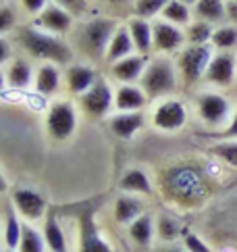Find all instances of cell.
<instances>
[{"mask_svg":"<svg viewBox=\"0 0 237 252\" xmlns=\"http://www.w3.org/2000/svg\"><path fill=\"white\" fill-rule=\"evenodd\" d=\"M158 192L181 209H198L210 198L212 186L206 171L194 163H175L158 173Z\"/></svg>","mask_w":237,"mask_h":252,"instance_id":"obj_1","label":"cell"},{"mask_svg":"<svg viewBox=\"0 0 237 252\" xmlns=\"http://www.w3.org/2000/svg\"><path fill=\"white\" fill-rule=\"evenodd\" d=\"M15 42L30 59L54 65H71L75 59V50L62 35L48 33L35 25H19L15 30Z\"/></svg>","mask_w":237,"mask_h":252,"instance_id":"obj_2","label":"cell"},{"mask_svg":"<svg viewBox=\"0 0 237 252\" xmlns=\"http://www.w3.org/2000/svg\"><path fill=\"white\" fill-rule=\"evenodd\" d=\"M179 71L175 59L169 55H156L148 59V65L140 79V86L150 100H162L177 92L179 88Z\"/></svg>","mask_w":237,"mask_h":252,"instance_id":"obj_3","label":"cell"},{"mask_svg":"<svg viewBox=\"0 0 237 252\" xmlns=\"http://www.w3.org/2000/svg\"><path fill=\"white\" fill-rule=\"evenodd\" d=\"M118 25L121 23L115 17H92V19H86L75 30V42L79 52L92 61L96 59L104 61L108 44H111Z\"/></svg>","mask_w":237,"mask_h":252,"instance_id":"obj_4","label":"cell"},{"mask_svg":"<svg viewBox=\"0 0 237 252\" xmlns=\"http://www.w3.org/2000/svg\"><path fill=\"white\" fill-rule=\"evenodd\" d=\"M212 57H214L212 44H200V46L198 44H185L175 57L181 84L191 88L200 82H204L206 69L210 65Z\"/></svg>","mask_w":237,"mask_h":252,"instance_id":"obj_5","label":"cell"},{"mask_svg":"<svg viewBox=\"0 0 237 252\" xmlns=\"http://www.w3.org/2000/svg\"><path fill=\"white\" fill-rule=\"evenodd\" d=\"M196 113L200 121L214 131L227 127L235 113L231 100L221 92H202L196 96Z\"/></svg>","mask_w":237,"mask_h":252,"instance_id":"obj_6","label":"cell"},{"mask_svg":"<svg viewBox=\"0 0 237 252\" xmlns=\"http://www.w3.org/2000/svg\"><path fill=\"white\" fill-rule=\"evenodd\" d=\"M77 121V106L73 100H54L46 113V131L54 142H65L75 133Z\"/></svg>","mask_w":237,"mask_h":252,"instance_id":"obj_7","label":"cell"},{"mask_svg":"<svg viewBox=\"0 0 237 252\" xmlns=\"http://www.w3.org/2000/svg\"><path fill=\"white\" fill-rule=\"evenodd\" d=\"M187 119H189V113H187L185 102L175 96L158 100L150 113V123L158 131H165V133L181 131L187 125Z\"/></svg>","mask_w":237,"mask_h":252,"instance_id":"obj_8","label":"cell"},{"mask_svg":"<svg viewBox=\"0 0 237 252\" xmlns=\"http://www.w3.org/2000/svg\"><path fill=\"white\" fill-rule=\"evenodd\" d=\"M77 104H79V111L88 119H104V117L111 115L115 109V92L111 84H108V79L100 75L98 82L86 94H81L77 98Z\"/></svg>","mask_w":237,"mask_h":252,"instance_id":"obj_9","label":"cell"},{"mask_svg":"<svg viewBox=\"0 0 237 252\" xmlns=\"http://www.w3.org/2000/svg\"><path fill=\"white\" fill-rule=\"evenodd\" d=\"M152 42H154V55H175V52H179L187 44L185 30L165 19H154Z\"/></svg>","mask_w":237,"mask_h":252,"instance_id":"obj_10","label":"cell"},{"mask_svg":"<svg viewBox=\"0 0 237 252\" xmlns=\"http://www.w3.org/2000/svg\"><path fill=\"white\" fill-rule=\"evenodd\" d=\"M11 202L15 211L21 215V219L27 223L42 221L48 215L46 196L40 194L38 190H31V188H17L11 196Z\"/></svg>","mask_w":237,"mask_h":252,"instance_id":"obj_11","label":"cell"},{"mask_svg":"<svg viewBox=\"0 0 237 252\" xmlns=\"http://www.w3.org/2000/svg\"><path fill=\"white\" fill-rule=\"evenodd\" d=\"M33 25L40 28L48 33H54V35H69L75 30V17H73L67 8H62L60 4L57 2H48L46 8L33 17Z\"/></svg>","mask_w":237,"mask_h":252,"instance_id":"obj_12","label":"cell"},{"mask_svg":"<svg viewBox=\"0 0 237 252\" xmlns=\"http://www.w3.org/2000/svg\"><path fill=\"white\" fill-rule=\"evenodd\" d=\"M237 75V57L233 50H216L206 69L204 82L216 88H229Z\"/></svg>","mask_w":237,"mask_h":252,"instance_id":"obj_13","label":"cell"},{"mask_svg":"<svg viewBox=\"0 0 237 252\" xmlns=\"http://www.w3.org/2000/svg\"><path fill=\"white\" fill-rule=\"evenodd\" d=\"M98 71L92 65L86 63H71L65 69V88L73 98H79L81 94H86L89 88L98 82Z\"/></svg>","mask_w":237,"mask_h":252,"instance_id":"obj_14","label":"cell"},{"mask_svg":"<svg viewBox=\"0 0 237 252\" xmlns=\"http://www.w3.org/2000/svg\"><path fill=\"white\" fill-rule=\"evenodd\" d=\"M148 59L150 57L133 52V55L108 65V73H111V77L117 84H140V79L146 71V65H148Z\"/></svg>","mask_w":237,"mask_h":252,"instance_id":"obj_15","label":"cell"},{"mask_svg":"<svg viewBox=\"0 0 237 252\" xmlns=\"http://www.w3.org/2000/svg\"><path fill=\"white\" fill-rule=\"evenodd\" d=\"M79 252H113L111 244L96 227L92 213L79 215Z\"/></svg>","mask_w":237,"mask_h":252,"instance_id":"obj_16","label":"cell"},{"mask_svg":"<svg viewBox=\"0 0 237 252\" xmlns=\"http://www.w3.org/2000/svg\"><path fill=\"white\" fill-rule=\"evenodd\" d=\"M150 98L146 96L140 84H118L115 90V111L118 113H135L148 106Z\"/></svg>","mask_w":237,"mask_h":252,"instance_id":"obj_17","label":"cell"},{"mask_svg":"<svg viewBox=\"0 0 237 252\" xmlns=\"http://www.w3.org/2000/svg\"><path fill=\"white\" fill-rule=\"evenodd\" d=\"M146 125V113L135 111V113H115L108 117V127L118 140H131L142 131Z\"/></svg>","mask_w":237,"mask_h":252,"instance_id":"obj_18","label":"cell"},{"mask_svg":"<svg viewBox=\"0 0 237 252\" xmlns=\"http://www.w3.org/2000/svg\"><path fill=\"white\" fill-rule=\"evenodd\" d=\"M60 65L54 63H40L35 67V77H33V90L42 96L52 98L60 92V84H62V73H60Z\"/></svg>","mask_w":237,"mask_h":252,"instance_id":"obj_19","label":"cell"},{"mask_svg":"<svg viewBox=\"0 0 237 252\" xmlns=\"http://www.w3.org/2000/svg\"><path fill=\"white\" fill-rule=\"evenodd\" d=\"M118 190L123 194H133V196H154V186L152 179L148 177L144 169L140 167H129L118 179Z\"/></svg>","mask_w":237,"mask_h":252,"instance_id":"obj_20","label":"cell"},{"mask_svg":"<svg viewBox=\"0 0 237 252\" xmlns=\"http://www.w3.org/2000/svg\"><path fill=\"white\" fill-rule=\"evenodd\" d=\"M127 28H129L135 52H138V55H144V57H150L154 52L152 21L142 19V17H129V19H127Z\"/></svg>","mask_w":237,"mask_h":252,"instance_id":"obj_21","label":"cell"},{"mask_svg":"<svg viewBox=\"0 0 237 252\" xmlns=\"http://www.w3.org/2000/svg\"><path fill=\"white\" fill-rule=\"evenodd\" d=\"M127 236L138 248H150L156 238V221L152 215L144 213L131 225H127Z\"/></svg>","mask_w":237,"mask_h":252,"instance_id":"obj_22","label":"cell"},{"mask_svg":"<svg viewBox=\"0 0 237 252\" xmlns=\"http://www.w3.org/2000/svg\"><path fill=\"white\" fill-rule=\"evenodd\" d=\"M142 196H133V194H121L113 204V217L118 225H131L135 219L144 215V204L140 200Z\"/></svg>","mask_w":237,"mask_h":252,"instance_id":"obj_23","label":"cell"},{"mask_svg":"<svg viewBox=\"0 0 237 252\" xmlns=\"http://www.w3.org/2000/svg\"><path fill=\"white\" fill-rule=\"evenodd\" d=\"M6 73V84L8 88H15V90H25L27 86L33 84V77H35V69L31 67V63L23 59V57H17L6 65L4 69Z\"/></svg>","mask_w":237,"mask_h":252,"instance_id":"obj_24","label":"cell"},{"mask_svg":"<svg viewBox=\"0 0 237 252\" xmlns=\"http://www.w3.org/2000/svg\"><path fill=\"white\" fill-rule=\"evenodd\" d=\"M135 52V46H133V40H131V33H129V28L127 23L118 25L111 44H108V50H106V57H104V63L106 65H113V63L121 61L125 57H129Z\"/></svg>","mask_w":237,"mask_h":252,"instance_id":"obj_25","label":"cell"},{"mask_svg":"<svg viewBox=\"0 0 237 252\" xmlns=\"http://www.w3.org/2000/svg\"><path fill=\"white\" fill-rule=\"evenodd\" d=\"M23 221H21V215L15 211L13 202L6 204V213H4V227H2V244L6 248H13L17 250L19 248V242L23 236Z\"/></svg>","mask_w":237,"mask_h":252,"instance_id":"obj_26","label":"cell"},{"mask_svg":"<svg viewBox=\"0 0 237 252\" xmlns=\"http://www.w3.org/2000/svg\"><path fill=\"white\" fill-rule=\"evenodd\" d=\"M42 233H44V242H46V246H48V252H69L65 231H62L57 215L50 213V211H48L46 217H44Z\"/></svg>","mask_w":237,"mask_h":252,"instance_id":"obj_27","label":"cell"},{"mask_svg":"<svg viewBox=\"0 0 237 252\" xmlns=\"http://www.w3.org/2000/svg\"><path fill=\"white\" fill-rule=\"evenodd\" d=\"M160 19H165L173 25H179V28H187V25L194 21V8L183 4L181 0H169L167 6L162 8Z\"/></svg>","mask_w":237,"mask_h":252,"instance_id":"obj_28","label":"cell"},{"mask_svg":"<svg viewBox=\"0 0 237 252\" xmlns=\"http://www.w3.org/2000/svg\"><path fill=\"white\" fill-rule=\"evenodd\" d=\"M156 238L167 242V244H175V242L183 236V225L179 223V219H175L173 215H158L156 219Z\"/></svg>","mask_w":237,"mask_h":252,"instance_id":"obj_29","label":"cell"},{"mask_svg":"<svg viewBox=\"0 0 237 252\" xmlns=\"http://www.w3.org/2000/svg\"><path fill=\"white\" fill-rule=\"evenodd\" d=\"M225 2L227 0H198V4L194 6V17L202 19L208 23H221L225 17Z\"/></svg>","mask_w":237,"mask_h":252,"instance_id":"obj_30","label":"cell"},{"mask_svg":"<svg viewBox=\"0 0 237 252\" xmlns=\"http://www.w3.org/2000/svg\"><path fill=\"white\" fill-rule=\"evenodd\" d=\"M46 242H44V233L33 227V223L23 225V236L19 242V252H46Z\"/></svg>","mask_w":237,"mask_h":252,"instance_id":"obj_31","label":"cell"},{"mask_svg":"<svg viewBox=\"0 0 237 252\" xmlns=\"http://www.w3.org/2000/svg\"><path fill=\"white\" fill-rule=\"evenodd\" d=\"M212 33H214L212 23L202 21V19H194L185 28V40H187V44H198V46L200 44H210Z\"/></svg>","mask_w":237,"mask_h":252,"instance_id":"obj_32","label":"cell"},{"mask_svg":"<svg viewBox=\"0 0 237 252\" xmlns=\"http://www.w3.org/2000/svg\"><path fill=\"white\" fill-rule=\"evenodd\" d=\"M210 44L214 50H233L237 46V25H221V28H214Z\"/></svg>","mask_w":237,"mask_h":252,"instance_id":"obj_33","label":"cell"},{"mask_svg":"<svg viewBox=\"0 0 237 252\" xmlns=\"http://www.w3.org/2000/svg\"><path fill=\"white\" fill-rule=\"evenodd\" d=\"M210 155L218 160H223L225 165L237 169V140H218L210 146Z\"/></svg>","mask_w":237,"mask_h":252,"instance_id":"obj_34","label":"cell"},{"mask_svg":"<svg viewBox=\"0 0 237 252\" xmlns=\"http://www.w3.org/2000/svg\"><path fill=\"white\" fill-rule=\"evenodd\" d=\"M167 2L169 0H135L131 11H133V17H142V19L154 21L156 17H160Z\"/></svg>","mask_w":237,"mask_h":252,"instance_id":"obj_35","label":"cell"},{"mask_svg":"<svg viewBox=\"0 0 237 252\" xmlns=\"http://www.w3.org/2000/svg\"><path fill=\"white\" fill-rule=\"evenodd\" d=\"M181 244H183V248L187 252H214L204 242V238H200L196 231H189V229L183 231V236H181Z\"/></svg>","mask_w":237,"mask_h":252,"instance_id":"obj_36","label":"cell"},{"mask_svg":"<svg viewBox=\"0 0 237 252\" xmlns=\"http://www.w3.org/2000/svg\"><path fill=\"white\" fill-rule=\"evenodd\" d=\"M17 25V13L11 4H0V35H6L8 32H15Z\"/></svg>","mask_w":237,"mask_h":252,"instance_id":"obj_37","label":"cell"},{"mask_svg":"<svg viewBox=\"0 0 237 252\" xmlns=\"http://www.w3.org/2000/svg\"><path fill=\"white\" fill-rule=\"evenodd\" d=\"M52 2L67 8L73 17H81V15L88 13V0H52Z\"/></svg>","mask_w":237,"mask_h":252,"instance_id":"obj_38","label":"cell"},{"mask_svg":"<svg viewBox=\"0 0 237 252\" xmlns=\"http://www.w3.org/2000/svg\"><path fill=\"white\" fill-rule=\"evenodd\" d=\"M214 138L216 140H237V106H235V113L231 117L229 125L223 127L221 131H214Z\"/></svg>","mask_w":237,"mask_h":252,"instance_id":"obj_39","label":"cell"},{"mask_svg":"<svg viewBox=\"0 0 237 252\" xmlns=\"http://www.w3.org/2000/svg\"><path fill=\"white\" fill-rule=\"evenodd\" d=\"M15 57H13V44L8 42L4 35H0V69L4 65H8Z\"/></svg>","mask_w":237,"mask_h":252,"instance_id":"obj_40","label":"cell"},{"mask_svg":"<svg viewBox=\"0 0 237 252\" xmlns=\"http://www.w3.org/2000/svg\"><path fill=\"white\" fill-rule=\"evenodd\" d=\"M21 2V6H23V11L27 13V15H40L44 8H46V4H48V0H19Z\"/></svg>","mask_w":237,"mask_h":252,"instance_id":"obj_41","label":"cell"},{"mask_svg":"<svg viewBox=\"0 0 237 252\" xmlns=\"http://www.w3.org/2000/svg\"><path fill=\"white\" fill-rule=\"evenodd\" d=\"M225 17L231 25H237V0H227L225 2Z\"/></svg>","mask_w":237,"mask_h":252,"instance_id":"obj_42","label":"cell"},{"mask_svg":"<svg viewBox=\"0 0 237 252\" xmlns=\"http://www.w3.org/2000/svg\"><path fill=\"white\" fill-rule=\"evenodd\" d=\"M100 2H104L106 6H113V8H127V6L133 8L135 0H100Z\"/></svg>","mask_w":237,"mask_h":252,"instance_id":"obj_43","label":"cell"},{"mask_svg":"<svg viewBox=\"0 0 237 252\" xmlns=\"http://www.w3.org/2000/svg\"><path fill=\"white\" fill-rule=\"evenodd\" d=\"M160 252H187V250L183 248V244H181V246L179 244H169L167 248H162Z\"/></svg>","mask_w":237,"mask_h":252,"instance_id":"obj_44","label":"cell"},{"mask_svg":"<svg viewBox=\"0 0 237 252\" xmlns=\"http://www.w3.org/2000/svg\"><path fill=\"white\" fill-rule=\"evenodd\" d=\"M6 190H8V182L2 175V171H0V194H6Z\"/></svg>","mask_w":237,"mask_h":252,"instance_id":"obj_45","label":"cell"},{"mask_svg":"<svg viewBox=\"0 0 237 252\" xmlns=\"http://www.w3.org/2000/svg\"><path fill=\"white\" fill-rule=\"evenodd\" d=\"M6 86H8V84H6V73H4L2 69H0V92H2Z\"/></svg>","mask_w":237,"mask_h":252,"instance_id":"obj_46","label":"cell"},{"mask_svg":"<svg viewBox=\"0 0 237 252\" xmlns=\"http://www.w3.org/2000/svg\"><path fill=\"white\" fill-rule=\"evenodd\" d=\"M181 2H183V4H187V6H191V8H194V6L198 4V0H181Z\"/></svg>","mask_w":237,"mask_h":252,"instance_id":"obj_47","label":"cell"},{"mask_svg":"<svg viewBox=\"0 0 237 252\" xmlns=\"http://www.w3.org/2000/svg\"><path fill=\"white\" fill-rule=\"evenodd\" d=\"M0 252H19V250H13V248H6V246H4V248L0 250Z\"/></svg>","mask_w":237,"mask_h":252,"instance_id":"obj_48","label":"cell"}]
</instances>
